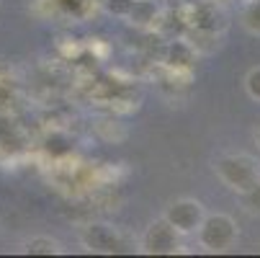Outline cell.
I'll return each mask as SVG.
<instances>
[{
	"label": "cell",
	"mask_w": 260,
	"mask_h": 258,
	"mask_svg": "<svg viewBox=\"0 0 260 258\" xmlns=\"http://www.w3.org/2000/svg\"><path fill=\"white\" fill-rule=\"evenodd\" d=\"M214 170H216L219 181L237 194H245L255 186V183H260L257 165L250 155H221L214 163Z\"/></svg>",
	"instance_id": "cell-1"
},
{
	"label": "cell",
	"mask_w": 260,
	"mask_h": 258,
	"mask_svg": "<svg viewBox=\"0 0 260 258\" xmlns=\"http://www.w3.org/2000/svg\"><path fill=\"white\" fill-rule=\"evenodd\" d=\"M199 235V245L209 253H221V250H227L235 245L237 240V222L230 217V214H206L204 217V222L199 225L196 230Z\"/></svg>",
	"instance_id": "cell-2"
},
{
	"label": "cell",
	"mask_w": 260,
	"mask_h": 258,
	"mask_svg": "<svg viewBox=\"0 0 260 258\" xmlns=\"http://www.w3.org/2000/svg\"><path fill=\"white\" fill-rule=\"evenodd\" d=\"M139 245H142V253H147V255H170L180 248V233L162 217V219H155L144 230Z\"/></svg>",
	"instance_id": "cell-3"
},
{
	"label": "cell",
	"mask_w": 260,
	"mask_h": 258,
	"mask_svg": "<svg viewBox=\"0 0 260 258\" xmlns=\"http://www.w3.org/2000/svg\"><path fill=\"white\" fill-rule=\"evenodd\" d=\"M168 222L180 233V235H193L199 230V225L204 222V217H206V209L199 199H175L165 214H162Z\"/></svg>",
	"instance_id": "cell-4"
},
{
	"label": "cell",
	"mask_w": 260,
	"mask_h": 258,
	"mask_svg": "<svg viewBox=\"0 0 260 258\" xmlns=\"http://www.w3.org/2000/svg\"><path fill=\"white\" fill-rule=\"evenodd\" d=\"M188 28L206 31V34H221L227 28V11L219 0H201V3L191 6V13L185 16Z\"/></svg>",
	"instance_id": "cell-5"
},
{
	"label": "cell",
	"mask_w": 260,
	"mask_h": 258,
	"mask_svg": "<svg viewBox=\"0 0 260 258\" xmlns=\"http://www.w3.org/2000/svg\"><path fill=\"white\" fill-rule=\"evenodd\" d=\"M80 240L88 250L93 253H119L124 248V238L121 233L114 227V225H106V222H90L83 233H80Z\"/></svg>",
	"instance_id": "cell-6"
},
{
	"label": "cell",
	"mask_w": 260,
	"mask_h": 258,
	"mask_svg": "<svg viewBox=\"0 0 260 258\" xmlns=\"http://www.w3.org/2000/svg\"><path fill=\"white\" fill-rule=\"evenodd\" d=\"M199 52L191 47V42L185 39V36H173L162 44V52H160V60L168 70L173 72H188L196 62Z\"/></svg>",
	"instance_id": "cell-7"
},
{
	"label": "cell",
	"mask_w": 260,
	"mask_h": 258,
	"mask_svg": "<svg viewBox=\"0 0 260 258\" xmlns=\"http://www.w3.org/2000/svg\"><path fill=\"white\" fill-rule=\"evenodd\" d=\"M160 18L162 13H160L157 0H134L126 13V21L134 28H152L155 23H160Z\"/></svg>",
	"instance_id": "cell-8"
},
{
	"label": "cell",
	"mask_w": 260,
	"mask_h": 258,
	"mask_svg": "<svg viewBox=\"0 0 260 258\" xmlns=\"http://www.w3.org/2000/svg\"><path fill=\"white\" fill-rule=\"evenodd\" d=\"M72 147H75V142H72V137H70L67 132L54 129V132H49V134L44 137V150H47V155H52V158H67V155L72 153Z\"/></svg>",
	"instance_id": "cell-9"
},
{
	"label": "cell",
	"mask_w": 260,
	"mask_h": 258,
	"mask_svg": "<svg viewBox=\"0 0 260 258\" xmlns=\"http://www.w3.org/2000/svg\"><path fill=\"white\" fill-rule=\"evenodd\" d=\"M23 248H26L28 255H57V253H62V245L54 238H31Z\"/></svg>",
	"instance_id": "cell-10"
},
{
	"label": "cell",
	"mask_w": 260,
	"mask_h": 258,
	"mask_svg": "<svg viewBox=\"0 0 260 258\" xmlns=\"http://www.w3.org/2000/svg\"><path fill=\"white\" fill-rule=\"evenodd\" d=\"M240 18H242V26H245L250 34L260 36V0H245Z\"/></svg>",
	"instance_id": "cell-11"
},
{
	"label": "cell",
	"mask_w": 260,
	"mask_h": 258,
	"mask_svg": "<svg viewBox=\"0 0 260 258\" xmlns=\"http://www.w3.org/2000/svg\"><path fill=\"white\" fill-rule=\"evenodd\" d=\"M57 6H59V11H64L67 16L80 18V16H85V11H88L93 3H90V0H57Z\"/></svg>",
	"instance_id": "cell-12"
},
{
	"label": "cell",
	"mask_w": 260,
	"mask_h": 258,
	"mask_svg": "<svg viewBox=\"0 0 260 258\" xmlns=\"http://www.w3.org/2000/svg\"><path fill=\"white\" fill-rule=\"evenodd\" d=\"M245 91H247V96L255 103H260V65L252 67L247 75H245Z\"/></svg>",
	"instance_id": "cell-13"
},
{
	"label": "cell",
	"mask_w": 260,
	"mask_h": 258,
	"mask_svg": "<svg viewBox=\"0 0 260 258\" xmlns=\"http://www.w3.org/2000/svg\"><path fill=\"white\" fill-rule=\"evenodd\" d=\"M134 0H103V11L108 16H116V18H126L129 8H132Z\"/></svg>",
	"instance_id": "cell-14"
},
{
	"label": "cell",
	"mask_w": 260,
	"mask_h": 258,
	"mask_svg": "<svg viewBox=\"0 0 260 258\" xmlns=\"http://www.w3.org/2000/svg\"><path fill=\"white\" fill-rule=\"evenodd\" d=\"M242 196H245V204H247L252 212H260V183H255V186H252L250 191H245Z\"/></svg>",
	"instance_id": "cell-15"
},
{
	"label": "cell",
	"mask_w": 260,
	"mask_h": 258,
	"mask_svg": "<svg viewBox=\"0 0 260 258\" xmlns=\"http://www.w3.org/2000/svg\"><path fill=\"white\" fill-rule=\"evenodd\" d=\"M255 142H257V150H260V127H257V132H255Z\"/></svg>",
	"instance_id": "cell-16"
},
{
	"label": "cell",
	"mask_w": 260,
	"mask_h": 258,
	"mask_svg": "<svg viewBox=\"0 0 260 258\" xmlns=\"http://www.w3.org/2000/svg\"><path fill=\"white\" fill-rule=\"evenodd\" d=\"M90 3H93V6H103V0H90Z\"/></svg>",
	"instance_id": "cell-17"
}]
</instances>
